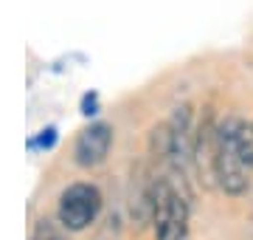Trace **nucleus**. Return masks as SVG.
<instances>
[{
  "mask_svg": "<svg viewBox=\"0 0 253 240\" xmlns=\"http://www.w3.org/2000/svg\"><path fill=\"white\" fill-rule=\"evenodd\" d=\"M239 133L242 121L228 119L217 127V161H214V176L219 186L228 195H242L248 189V161L239 150Z\"/></svg>",
  "mask_w": 253,
  "mask_h": 240,
  "instance_id": "1",
  "label": "nucleus"
},
{
  "mask_svg": "<svg viewBox=\"0 0 253 240\" xmlns=\"http://www.w3.org/2000/svg\"><path fill=\"white\" fill-rule=\"evenodd\" d=\"M146 203L152 209L155 238L158 240H183L189 232V203L166 181H155L146 192Z\"/></svg>",
  "mask_w": 253,
  "mask_h": 240,
  "instance_id": "2",
  "label": "nucleus"
},
{
  "mask_svg": "<svg viewBox=\"0 0 253 240\" xmlns=\"http://www.w3.org/2000/svg\"><path fill=\"white\" fill-rule=\"evenodd\" d=\"M101 209V192L93 184H71L59 198V223L68 232L87 229Z\"/></svg>",
  "mask_w": 253,
  "mask_h": 240,
  "instance_id": "3",
  "label": "nucleus"
},
{
  "mask_svg": "<svg viewBox=\"0 0 253 240\" xmlns=\"http://www.w3.org/2000/svg\"><path fill=\"white\" fill-rule=\"evenodd\" d=\"M110 144H113V130L110 124H90L79 133L76 139V147H73V156H76V164L79 167H96L101 164L110 153Z\"/></svg>",
  "mask_w": 253,
  "mask_h": 240,
  "instance_id": "4",
  "label": "nucleus"
},
{
  "mask_svg": "<svg viewBox=\"0 0 253 240\" xmlns=\"http://www.w3.org/2000/svg\"><path fill=\"white\" fill-rule=\"evenodd\" d=\"M31 240H65L62 229L56 226V223L51 221H40L37 223V229H34V238Z\"/></svg>",
  "mask_w": 253,
  "mask_h": 240,
  "instance_id": "5",
  "label": "nucleus"
},
{
  "mask_svg": "<svg viewBox=\"0 0 253 240\" xmlns=\"http://www.w3.org/2000/svg\"><path fill=\"white\" fill-rule=\"evenodd\" d=\"M239 150H242L248 167H253V124H242V133H239Z\"/></svg>",
  "mask_w": 253,
  "mask_h": 240,
  "instance_id": "6",
  "label": "nucleus"
}]
</instances>
